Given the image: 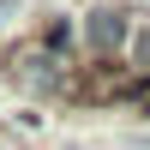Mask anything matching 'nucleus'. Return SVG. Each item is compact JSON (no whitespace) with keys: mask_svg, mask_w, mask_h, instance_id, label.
I'll use <instances>...</instances> for the list:
<instances>
[{"mask_svg":"<svg viewBox=\"0 0 150 150\" xmlns=\"http://www.w3.org/2000/svg\"><path fill=\"white\" fill-rule=\"evenodd\" d=\"M12 78L24 90H60L66 72H60V54H48V48H18L12 54Z\"/></svg>","mask_w":150,"mask_h":150,"instance_id":"f257e3e1","label":"nucleus"},{"mask_svg":"<svg viewBox=\"0 0 150 150\" xmlns=\"http://www.w3.org/2000/svg\"><path fill=\"white\" fill-rule=\"evenodd\" d=\"M126 36H132V18L120 6H96L90 18H84V48H90V54H114Z\"/></svg>","mask_w":150,"mask_h":150,"instance_id":"f03ea898","label":"nucleus"},{"mask_svg":"<svg viewBox=\"0 0 150 150\" xmlns=\"http://www.w3.org/2000/svg\"><path fill=\"white\" fill-rule=\"evenodd\" d=\"M132 66H150V12H138V24H132Z\"/></svg>","mask_w":150,"mask_h":150,"instance_id":"7ed1b4c3","label":"nucleus"},{"mask_svg":"<svg viewBox=\"0 0 150 150\" xmlns=\"http://www.w3.org/2000/svg\"><path fill=\"white\" fill-rule=\"evenodd\" d=\"M138 102H144V114H150V90H144V96H138Z\"/></svg>","mask_w":150,"mask_h":150,"instance_id":"20e7f679","label":"nucleus"}]
</instances>
